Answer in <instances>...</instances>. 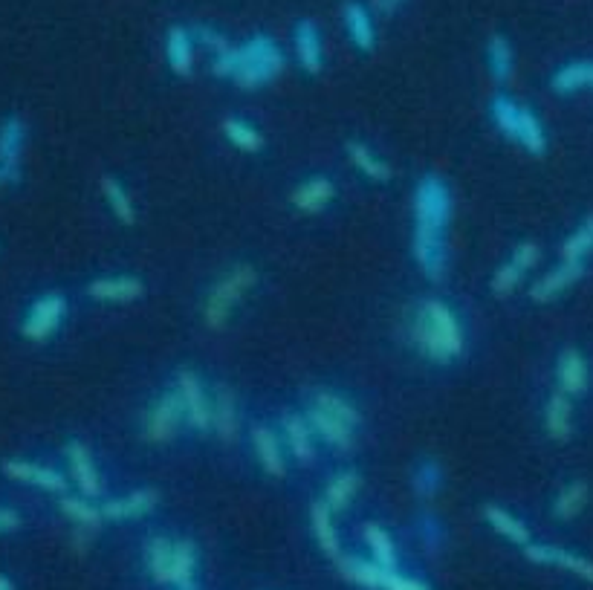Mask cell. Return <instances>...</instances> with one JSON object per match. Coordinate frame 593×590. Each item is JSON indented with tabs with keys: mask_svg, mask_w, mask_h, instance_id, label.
I'll list each match as a JSON object with an SVG mask.
<instances>
[{
	"mask_svg": "<svg viewBox=\"0 0 593 590\" xmlns=\"http://www.w3.org/2000/svg\"><path fill=\"white\" fill-rule=\"evenodd\" d=\"M550 87L559 96H570V93H576L582 87H593V61H570V64H565L562 70L553 73Z\"/></svg>",
	"mask_w": 593,
	"mask_h": 590,
	"instance_id": "30",
	"label": "cell"
},
{
	"mask_svg": "<svg viewBox=\"0 0 593 590\" xmlns=\"http://www.w3.org/2000/svg\"><path fill=\"white\" fill-rule=\"evenodd\" d=\"M255 281H258V272L249 267V264H238V267L229 269V272L217 281L215 287H212L209 298H206V307H203V319H206V324L215 327V330L217 327H223L226 319L232 316L235 304L255 287Z\"/></svg>",
	"mask_w": 593,
	"mask_h": 590,
	"instance_id": "3",
	"label": "cell"
},
{
	"mask_svg": "<svg viewBox=\"0 0 593 590\" xmlns=\"http://www.w3.org/2000/svg\"><path fill=\"white\" fill-rule=\"evenodd\" d=\"M24 145H27V122L18 113L3 116L0 119V188L21 183Z\"/></svg>",
	"mask_w": 593,
	"mask_h": 590,
	"instance_id": "5",
	"label": "cell"
},
{
	"mask_svg": "<svg viewBox=\"0 0 593 590\" xmlns=\"http://www.w3.org/2000/svg\"><path fill=\"white\" fill-rule=\"evenodd\" d=\"M21 527V512L12 507H0V536L3 533H15Z\"/></svg>",
	"mask_w": 593,
	"mask_h": 590,
	"instance_id": "49",
	"label": "cell"
},
{
	"mask_svg": "<svg viewBox=\"0 0 593 590\" xmlns=\"http://www.w3.org/2000/svg\"><path fill=\"white\" fill-rule=\"evenodd\" d=\"M486 64H489V73H492V79L498 84L513 79L515 55L507 35H501V32L489 35V41H486Z\"/></svg>",
	"mask_w": 593,
	"mask_h": 590,
	"instance_id": "28",
	"label": "cell"
},
{
	"mask_svg": "<svg viewBox=\"0 0 593 590\" xmlns=\"http://www.w3.org/2000/svg\"><path fill=\"white\" fill-rule=\"evenodd\" d=\"M102 191H105V200H108L110 212H113V217H116L119 223H125V226L136 223L134 203H131L128 191H125V186H122L116 177H105V180H102Z\"/></svg>",
	"mask_w": 593,
	"mask_h": 590,
	"instance_id": "39",
	"label": "cell"
},
{
	"mask_svg": "<svg viewBox=\"0 0 593 590\" xmlns=\"http://www.w3.org/2000/svg\"><path fill=\"white\" fill-rule=\"evenodd\" d=\"M544 431L553 440H567L573 431V403L565 391H556L544 405Z\"/></svg>",
	"mask_w": 593,
	"mask_h": 590,
	"instance_id": "26",
	"label": "cell"
},
{
	"mask_svg": "<svg viewBox=\"0 0 593 590\" xmlns=\"http://www.w3.org/2000/svg\"><path fill=\"white\" fill-rule=\"evenodd\" d=\"M310 521H313V536L319 541V547L330 559H339L342 556V541H339L336 524H333V510L324 501H316L313 512H310Z\"/></svg>",
	"mask_w": 593,
	"mask_h": 590,
	"instance_id": "29",
	"label": "cell"
},
{
	"mask_svg": "<svg viewBox=\"0 0 593 590\" xmlns=\"http://www.w3.org/2000/svg\"><path fill=\"white\" fill-rule=\"evenodd\" d=\"M145 562L148 570L154 576V582H171V562H174V544L168 538H151L148 547H145Z\"/></svg>",
	"mask_w": 593,
	"mask_h": 590,
	"instance_id": "35",
	"label": "cell"
},
{
	"mask_svg": "<svg viewBox=\"0 0 593 590\" xmlns=\"http://www.w3.org/2000/svg\"><path fill=\"white\" fill-rule=\"evenodd\" d=\"M67 316V298L61 293H44L38 295L29 304L27 316L21 322V333L29 342H47L50 336H55V330L61 327Z\"/></svg>",
	"mask_w": 593,
	"mask_h": 590,
	"instance_id": "6",
	"label": "cell"
},
{
	"mask_svg": "<svg viewBox=\"0 0 593 590\" xmlns=\"http://www.w3.org/2000/svg\"><path fill=\"white\" fill-rule=\"evenodd\" d=\"M93 498H84V495H64L61 498V512L73 521V524H79L81 530H96L102 521H105V515H102V507H93L90 504Z\"/></svg>",
	"mask_w": 593,
	"mask_h": 590,
	"instance_id": "33",
	"label": "cell"
},
{
	"mask_svg": "<svg viewBox=\"0 0 593 590\" xmlns=\"http://www.w3.org/2000/svg\"><path fill=\"white\" fill-rule=\"evenodd\" d=\"M489 113H492V122H495V128L507 136V139H513L515 142L521 108L515 105L513 99H507V96H501V93H498V96L492 99V105H489Z\"/></svg>",
	"mask_w": 593,
	"mask_h": 590,
	"instance_id": "42",
	"label": "cell"
},
{
	"mask_svg": "<svg viewBox=\"0 0 593 590\" xmlns=\"http://www.w3.org/2000/svg\"><path fill=\"white\" fill-rule=\"evenodd\" d=\"M191 35H194V41H200L206 50H212V55L223 53L226 47H232V44H229V38L212 27H194L191 29Z\"/></svg>",
	"mask_w": 593,
	"mask_h": 590,
	"instance_id": "46",
	"label": "cell"
},
{
	"mask_svg": "<svg viewBox=\"0 0 593 590\" xmlns=\"http://www.w3.org/2000/svg\"><path fill=\"white\" fill-rule=\"evenodd\" d=\"M3 472H6L12 481L38 486V489H44V492H55V495H64V492H67V478H64L58 469H53V466L35 463V460L9 457V460H3Z\"/></svg>",
	"mask_w": 593,
	"mask_h": 590,
	"instance_id": "9",
	"label": "cell"
},
{
	"mask_svg": "<svg viewBox=\"0 0 593 590\" xmlns=\"http://www.w3.org/2000/svg\"><path fill=\"white\" fill-rule=\"evenodd\" d=\"M524 556L533 564H556V567H565L570 573L582 576L585 582H593V562L579 556V553H570L562 547H550V544H524Z\"/></svg>",
	"mask_w": 593,
	"mask_h": 590,
	"instance_id": "13",
	"label": "cell"
},
{
	"mask_svg": "<svg viewBox=\"0 0 593 590\" xmlns=\"http://www.w3.org/2000/svg\"><path fill=\"white\" fill-rule=\"evenodd\" d=\"M593 249V217H588L562 246V258L565 261H585L588 252Z\"/></svg>",
	"mask_w": 593,
	"mask_h": 590,
	"instance_id": "45",
	"label": "cell"
},
{
	"mask_svg": "<svg viewBox=\"0 0 593 590\" xmlns=\"http://www.w3.org/2000/svg\"><path fill=\"white\" fill-rule=\"evenodd\" d=\"M310 405H316V408H322L324 414H330V417H336V420H342L345 426H351V429H359V411H356V405L351 400H345L342 394H336V391H319V394H313V400Z\"/></svg>",
	"mask_w": 593,
	"mask_h": 590,
	"instance_id": "36",
	"label": "cell"
},
{
	"mask_svg": "<svg viewBox=\"0 0 593 590\" xmlns=\"http://www.w3.org/2000/svg\"><path fill=\"white\" fill-rule=\"evenodd\" d=\"M449 220H452V191L437 174H426L414 191V226L446 232Z\"/></svg>",
	"mask_w": 593,
	"mask_h": 590,
	"instance_id": "4",
	"label": "cell"
},
{
	"mask_svg": "<svg viewBox=\"0 0 593 590\" xmlns=\"http://www.w3.org/2000/svg\"><path fill=\"white\" fill-rule=\"evenodd\" d=\"M145 293V284L134 275H108V278H96L87 284V295L96 301H110V304H128L136 301Z\"/></svg>",
	"mask_w": 593,
	"mask_h": 590,
	"instance_id": "16",
	"label": "cell"
},
{
	"mask_svg": "<svg viewBox=\"0 0 593 590\" xmlns=\"http://www.w3.org/2000/svg\"><path fill=\"white\" fill-rule=\"evenodd\" d=\"M411 249H414V261H417V267H420V272H423L429 281H440V278L446 275V269H449L446 232L414 226Z\"/></svg>",
	"mask_w": 593,
	"mask_h": 590,
	"instance_id": "7",
	"label": "cell"
},
{
	"mask_svg": "<svg viewBox=\"0 0 593 590\" xmlns=\"http://www.w3.org/2000/svg\"><path fill=\"white\" fill-rule=\"evenodd\" d=\"M382 590H429V585H423L417 579H408V576H400L397 570H385Z\"/></svg>",
	"mask_w": 593,
	"mask_h": 590,
	"instance_id": "47",
	"label": "cell"
},
{
	"mask_svg": "<svg viewBox=\"0 0 593 590\" xmlns=\"http://www.w3.org/2000/svg\"><path fill=\"white\" fill-rule=\"evenodd\" d=\"M484 518L498 536H504L507 541H513V544H521V547L530 544V530L515 518L513 512H507L504 507H498V504H486Z\"/></svg>",
	"mask_w": 593,
	"mask_h": 590,
	"instance_id": "31",
	"label": "cell"
},
{
	"mask_svg": "<svg viewBox=\"0 0 593 590\" xmlns=\"http://www.w3.org/2000/svg\"><path fill=\"white\" fill-rule=\"evenodd\" d=\"M0 590H15L12 579H9V576H3V573H0Z\"/></svg>",
	"mask_w": 593,
	"mask_h": 590,
	"instance_id": "51",
	"label": "cell"
},
{
	"mask_svg": "<svg viewBox=\"0 0 593 590\" xmlns=\"http://www.w3.org/2000/svg\"><path fill=\"white\" fill-rule=\"evenodd\" d=\"M411 483H414V492L420 498H434L440 492V486H443V469H440V463L437 460H420L417 469H414Z\"/></svg>",
	"mask_w": 593,
	"mask_h": 590,
	"instance_id": "43",
	"label": "cell"
},
{
	"mask_svg": "<svg viewBox=\"0 0 593 590\" xmlns=\"http://www.w3.org/2000/svg\"><path fill=\"white\" fill-rule=\"evenodd\" d=\"M365 541H368V547H371V553H374V562L388 567V570H394V564H397V550H394L391 536H388L379 524H368V527H365Z\"/></svg>",
	"mask_w": 593,
	"mask_h": 590,
	"instance_id": "44",
	"label": "cell"
},
{
	"mask_svg": "<svg viewBox=\"0 0 593 590\" xmlns=\"http://www.w3.org/2000/svg\"><path fill=\"white\" fill-rule=\"evenodd\" d=\"M411 339L434 365H449L463 350V330L458 316L443 301H426L417 307L411 322Z\"/></svg>",
	"mask_w": 593,
	"mask_h": 590,
	"instance_id": "1",
	"label": "cell"
},
{
	"mask_svg": "<svg viewBox=\"0 0 593 590\" xmlns=\"http://www.w3.org/2000/svg\"><path fill=\"white\" fill-rule=\"evenodd\" d=\"M165 55H168V67L177 76H189L194 67V35L186 27H171L165 38Z\"/></svg>",
	"mask_w": 593,
	"mask_h": 590,
	"instance_id": "25",
	"label": "cell"
},
{
	"mask_svg": "<svg viewBox=\"0 0 593 590\" xmlns=\"http://www.w3.org/2000/svg\"><path fill=\"white\" fill-rule=\"evenodd\" d=\"M582 272H585V261H562L553 272H547L544 278H539L530 287V298L536 304H547V301L559 298L565 290H570L582 278Z\"/></svg>",
	"mask_w": 593,
	"mask_h": 590,
	"instance_id": "14",
	"label": "cell"
},
{
	"mask_svg": "<svg viewBox=\"0 0 593 590\" xmlns=\"http://www.w3.org/2000/svg\"><path fill=\"white\" fill-rule=\"evenodd\" d=\"M304 417H307L313 434H319L327 446L342 449V452L353 449V431L356 429L345 426L342 420H336V417H330V414H324L322 408H316V405H307V414H304Z\"/></svg>",
	"mask_w": 593,
	"mask_h": 590,
	"instance_id": "20",
	"label": "cell"
},
{
	"mask_svg": "<svg viewBox=\"0 0 593 590\" xmlns=\"http://www.w3.org/2000/svg\"><path fill=\"white\" fill-rule=\"evenodd\" d=\"M588 495H591L588 483L570 481L565 489L556 495V501H553V515H556L559 521H570V518H576L579 512L585 510V504H588Z\"/></svg>",
	"mask_w": 593,
	"mask_h": 590,
	"instance_id": "34",
	"label": "cell"
},
{
	"mask_svg": "<svg viewBox=\"0 0 593 590\" xmlns=\"http://www.w3.org/2000/svg\"><path fill=\"white\" fill-rule=\"evenodd\" d=\"M64 455H67L70 475H73V481L81 489V495L84 498H99L102 495V475L96 469V460L90 455V449L84 443H79V440H70Z\"/></svg>",
	"mask_w": 593,
	"mask_h": 590,
	"instance_id": "12",
	"label": "cell"
},
{
	"mask_svg": "<svg viewBox=\"0 0 593 590\" xmlns=\"http://www.w3.org/2000/svg\"><path fill=\"white\" fill-rule=\"evenodd\" d=\"M556 382H559V391H565L567 397H579L588 391V382H591V371H588V362L579 350H565L556 362Z\"/></svg>",
	"mask_w": 593,
	"mask_h": 590,
	"instance_id": "19",
	"label": "cell"
},
{
	"mask_svg": "<svg viewBox=\"0 0 593 590\" xmlns=\"http://www.w3.org/2000/svg\"><path fill=\"white\" fill-rule=\"evenodd\" d=\"M252 446H255V455L261 460L264 472L272 478H281L287 472V463H284V446H281V437L270 429V426H255L252 429Z\"/></svg>",
	"mask_w": 593,
	"mask_h": 590,
	"instance_id": "21",
	"label": "cell"
},
{
	"mask_svg": "<svg viewBox=\"0 0 593 590\" xmlns=\"http://www.w3.org/2000/svg\"><path fill=\"white\" fill-rule=\"evenodd\" d=\"M356 492H359V475L356 472H342V475H336L333 481L327 483V492H324V504L330 507L333 512L345 510L348 504H351L353 498H356Z\"/></svg>",
	"mask_w": 593,
	"mask_h": 590,
	"instance_id": "38",
	"label": "cell"
},
{
	"mask_svg": "<svg viewBox=\"0 0 593 590\" xmlns=\"http://www.w3.org/2000/svg\"><path fill=\"white\" fill-rule=\"evenodd\" d=\"M177 590H197V588H194V582H189V585H183V588H177Z\"/></svg>",
	"mask_w": 593,
	"mask_h": 590,
	"instance_id": "52",
	"label": "cell"
},
{
	"mask_svg": "<svg viewBox=\"0 0 593 590\" xmlns=\"http://www.w3.org/2000/svg\"><path fill=\"white\" fill-rule=\"evenodd\" d=\"M281 431H284V443L287 449L293 452L296 460L301 463H310L316 457V446H313V429L307 423V417H298V414H284L281 420Z\"/></svg>",
	"mask_w": 593,
	"mask_h": 590,
	"instance_id": "24",
	"label": "cell"
},
{
	"mask_svg": "<svg viewBox=\"0 0 593 590\" xmlns=\"http://www.w3.org/2000/svg\"><path fill=\"white\" fill-rule=\"evenodd\" d=\"M420 533H423L426 544H429L432 550L437 547V544H440V538H443V533H440V524L434 521V515H429V512L420 518Z\"/></svg>",
	"mask_w": 593,
	"mask_h": 590,
	"instance_id": "48",
	"label": "cell"
},
{
	"mask_svg": "<svg viewBox=\"0 0 593 590\" xmlns=\"http://www.w3.org/2000/svg\"><path fill=\"white\" fill-rule=\"evenodd\" d=\"M212 429L217 431L220 440H235L241 431V414H238V400L229 388H217L215 400H212Z\"/></svg>",
	"mask_w": 593,
	"mask_h": 590,
	"instance_id": "22",
	"label": "cell"
},
{
	"mask_svg": "<svg viewBox=\"0 0 593 590\" xmlns=\"http://www.w3.org/2000/svg\"><path fill=\"white\" fill-rule=\"evenodd\" d=\"M342 18H345V29L351 35L353 47L359 53H374V47H377V29H374V18H371L368 6L359 3V0H348L342 6Z\"/></svg>",
	"mask_w": 593,
	"mask_h": 590,
	"instance_id": "17",
	"label": "cell"
},
{
	"mask_svg": "<svg viewBox=\"0 0 593 590\" xmlns=\"http://www.w3.org/2000/svg\"><path fill=\"white\" fill-rule=\"evenodd\" d=\"M183 417H186V408H183V397L180 391H165L157 403L151 405L148 411V420H145V437L151 443H168L180 426H183Z\"/></svg>",
	"mask_w": 593,
	"mask_h": 590,
	"instance_id": "8",
	"label": "cell"
},
{
	"mask_svg": "<svg viewBox=\"0 0 593 590\" xmlns=\"http://www.w3.org/2000/svg\"><path fill=\"white\" fill-rule=\"evenodd\" d=\"M348 154H351L353 165L359 168V174H365L368 180H374V183H388L391 180V168L379 160L365 142H348Z\"/></svg>",
	"mask_w": 593,
	"mask_h": 590,
	"instance_id": "37",
	"label": "cell"
},
{
	"mask_svg": "<svg viewBox=\"0 0 593 590\" xmlns=\"http://www.w3.org/2000/svg\"><path fill=\"white\" fill-rule=\"evenodd\" d=\"M223 134L229 136V142H232L235 148H241V151H246V154H258V151H264V136L258 134L252 125H246L243 119H238V116L223 119Z\"/></svg>",
	"mask_w": 593,
	"mask_h": 590,
	"instance_id": "40",
	"label": "cell"
},
{
	"mask_svg": "<svg viewBox=\"0 0 593 590\" xmlns=\"http://www.w3.org/2000/svg\"><path fill=\"white\" fill-rule=\"evenodd\" d=\"M515 142H518L527 154H533V157H541V154L547 151V136H544V128H541L539 116H536L530 108H521Z\"/></svg>",
	"mask_w": 593,
	"mask_h": 590,
	"instance_id": "32",
	"label": "cell"
},
{
	"mask_svg": "<svg viewBox=\"0 0 593 590\" xmlns=\"http://www.w3.org/2000/svg\"><path fill=\"white\" fill-rule=\"evenodd\" d=\"M281 70H284V53L278 50V44L270 35L258 32L238 47V64H235L232 81L246 90H258L272 79H278Z\"/></svg>",
	"mask_w": 593,
	"mask_h": 590,
	"instance_id": "2",
	"label": "cell"
},
{
	"mask_svg": "<svg viewBox=\"0 0 593 590\" xmlns=\"http://www.w3.org/2000/svg\"><path fill=\"white\" fill-rule=\"evenodd\" d=\"M194 567H197V550L191 541L174 544V562H171V585L183 588L194 582Z\"/></svg>",
	"mask_w": 593,
	"mask_h": 590,
	"instance_id": "41",
	"label": "cell"
},
{
	"mask_svg": "<svg viewBox=\"0 0 593 590\" xmlns=\"http://www.w3.org/2000/svg\"><path fill=\"white\" fill-rule=\"evenodd\" d=\"M539 261V246L533 241H524L515 246V252L510 255L507 264H501V269L492 278V293L495 295H510L524 281V275L533 269V264Z\"/></svg>",
	"mask_w": 593,
	"mask_h": 590,
	"instance_id": "11",
	"label": "cell"
},
{
	"mask_svg": "<svg viewBox=\"0 0 593 590\" xmlns=\"http://www.w3.org/2000/svg\"><path fill=\"white\" fill-rule=\"evenodd\" d=\"M293 41H296V55L301 70L310 73V76H319L324 67V47L319 27L310 18H301L296 24V32H293Z\"/></svg>",
	"mask_w": 593,
	"mask_h": 590,
	"instance_id": "15",
	"label": "cell"
},
{
	"mask_svg": "<svg viewBox=\"0 0 593 590\" xmlns=\"http://www.w3.org/2000/svg\"><path fill=\"white\" fill-rule=\"evenodd\" d=\"M333 194H336V188H333V183L327 177H310L307 183H301L293 191L290 203L296 206L298 212H304V215H319L322 209L330 206Z\"/></svg>",
	"mask_w": 593,
	"mask_h": 590,
	"instance_id": "23",
	"label": "cell"
},
{
	"mask_svg": "<svg viewBox=\"0 0 593 590\" xmlns=\"http://www.w3.org/2000/svg\"><path fill=\"white\" fill-rule=\"evenodd\" d=\"M177 391L183 397V408H186V420L191 423V429H212V400L206 397V388L194 371L177 374Z\"/></svg>",
	"mask_w": 593,
	"mask_h": 590,
	"instance_id": "10",
	"label": "cell"
},
{
	"mask_svg": "<svg viewBox=\"0 0 593 590\" xmlns=\"http://www.w3.org/2000/svg\"><path fill=\"white\" fill-rule=\"evenodd\" d=\"M160 504V495L154 489H136L125 498H113L102 504V515L105 521H131V518H142Z\"/></svg>",
	"mask_w": 593,
	"mask_h": 590,
	"instance_id": "18",
	"label": "cell"
},
{
	"mask_svg": "<svg viewBox=\"0 0 593 590\" xmlns=\"http://www.w3.org/2000/svg\"><path fill=\"white\" fill-rule=\"evenodd\" d=\"M339 570L351 579L353 585L365 590H382L385 582V570L379 562H368V559H359V556H339Z\"/></svg>",
	"mask_w": 593,
	"mask_h": 590,
	"instance_id": "27",
	"label": "cell"
},
{
	"mask_svg": "<svg viewBox=\"0 0 593 590\" xmlns=\"http://www.w3.org/2000/svg\"><path fill=\"white\" fill-rule=\"evenodd\" d=\"M400 3H403V0H377V9L382 15H391L394 9H400Z\"/></svg>",
	"mask_w": 593,
	"mask_h": 590,
	"instance_id": "50",
	"label": "cell"
}]
</instances>
